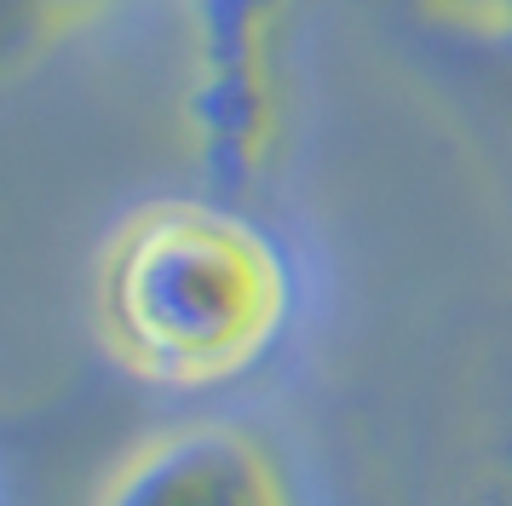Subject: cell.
Listing matches in <instances>:
<instances>
[{
	"label": "cell",
	"mask_w": 512,
	"mask_h": 506,
	"mask_svg": "<svg viewBox=\"0 0 512 506\" xmlns=\"http://www.w3.org/2000/svg\"><path fill=\"white\" fill-rule=\"evenodd\" d=\"M294 259L231 196L127 207L93 259V334L121 374L213 391L254 374L294 322Z\"/></svg>",
	"instance_id": "6da1fadb"
},
{
	"label": "cell",
	"mask_w": 512,
	"mask_h": 506,
	"mask_svg": "<svg viewBox=\"0 0 512 506\" xmlns=\"http://www.w3.org/2000/svg\"><path fill=\"white\" fill-rule=\"evenodd\" d=\"M300 0H190L179 46V138L202 190L248 202L277 173L294 115Z\"/></svg>",
	"instance_id": "7a4b0ae2"
},
{
	"label": "cell",
	"mask_w": 512,
	"mask_h": 506,
	"mask_svg": "<svg viewBox=\"0 0 512 506\" xmlns=\"http://www.w3.org/2000/svg\"><path fill=\"white\" fill-rule=\"evenodd\" d=\"M87 506H300V489L265 432L208 414L127 443Z\"/></svg>",
	"instance_id": "3957f363"
},
{
	"label": "cell",
	"mask_w": 512,
	"mask_h": 506,
	"mask_svg": "<svg viewBox=\"0 0 512 506\" xmlns=\"http://www.w3.org/2000/svg\"><path fill=\"white\" fill-rule=\"evenodd\" d=\"M98 0H0V52L6 69H24L35 52L64 41Z\"/></svg>",
	"instance_id": "277c9868"
},
{
	"label": "cell",
	"mask_w": 512,
	"mask_h": 506,
	"mask_svg": "<svg viewBox=\"0 0 512 506\" xmlns=\"http://www.w3.org/2000/svg\"><path fill=\"white\" fill-rule=\"evenodd\" d=\"M432 29L484 46H512V0H420Z\"/></svg>",
	"instance_id": "5b68a950"
},
{
	"label": "cell",
	"mask_w": 512,
	"mask_h": 506,
	"mask_svg": "<svg viewBox=\"0 0 512 506\" xmlns=\"http://www.w3.org/2000/svg\"><path fill=\"white\" fill-rule=\"evenodd\" d=\"M495 506H512V432L501 443V466H495Z\"/></svg>",
	"instance_id": "8992f818"
}]
</instances>
